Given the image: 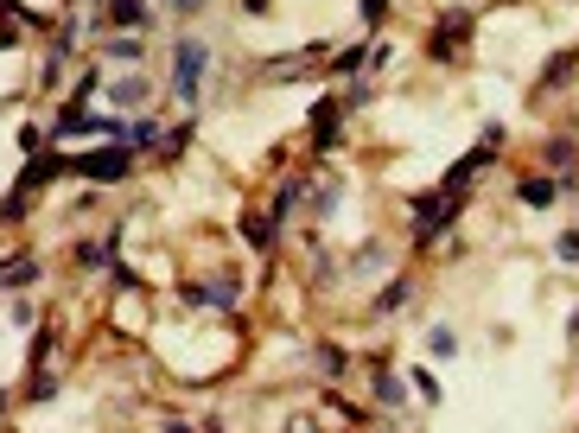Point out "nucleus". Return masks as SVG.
<instances>
[{
    "label": "nucleus",
    "mask_w": 579,
    "mask_h": 433,
    "mask_svg": "<svg viewBox=\"0 0 579 433\" xmlns=\"http://www.w3.org/2000/svg\"><path fill=\"white\" fill-rule=\"evenodd\" d=\"M134 166H140V153L121 147V141H109V147H83L77 160H70V172H77L83 185H96V192H102V185H121Z\"/></svg>",
    "instance_id": "obj_1"
},
{
    "label": "nucleus",
    "mask_w": 579,
    "mask_h": 433,
    "mask_svg": "<svg viewBox=\"0 0 579 433\" xmlns=\"http://www.w3.org/2000/svg\"><path fill=\"white\" fill-rule=\"evenodd\" d=\"M204 77H210V45L204 39H185L172 45V96L185 102V109H198V96H204Z\"/></svg>",
    "instance_id": "obj_2"
},
{
    "label": "nucleus",
    "mask_w": 579,
    "mask_h": 433,
    "mask_svg": "<svg viewBox=\"0 0 579 433\" xmlns=\"http://www.w3.org/2000/svg\"><path fill=\"white\" fill-rule=\"evenodd\" d=\"M471 26H478V13H471V7H446L440 20H433V32H427V58L433 64H452L471 45Z\"/></svg>",
    "instance_id": "obj_3"
},
{
    "label": "nucleus",
    "mask_w": 579,
    "mask_h": 433,
    "mask_svg": "<svg viewBox=\"0 0 579 433\" xmlns=\"http://www.w3.org/2000/svg\"><path fill=\"white\" fill-rule=\"evenodd\" d=\"M459 211H465V198H440V192L414 198V249H433V242L459 223Z\"/></svg>",
    "instance_id": "obj_4"
},
{
    "label": "nucleus",
    "mask_w": 579,
    "mask_h": 433,
    "mask_svg": "<svg viewBox=\"0 0 579 433\" xmlns=\"http://www.w3.org/2000/svg\"><path fill=\"white\" fill-rule=\"evenodd\" d=\"M64 172H70L64 153H58V147H39V153H32V160L20 166V179H13V185H20V192H45V185H58V179H64Z\"/></svg>",
    "instance_id": "obj_5"
},
{
    "label": "nucleus",
    "mask_w": 579,
    "mask_h": 433,
    "mask_svg": "<svg viewBox=\"0 0 579 433\" xmlns=\"http://www.w3.org/2000/svg\"><path fill=\"white\" fill-rule=\"evenodd\" d=\"M153 26V13H147V0H115V13H90V32L102 39V32H147Z\"/></svg>",
    "instance_id": "obj_6"
},
{
    "label": "nucleus",
    "mask_w": 579,
    "mask_h": 433,
    "mask_svg": "<svg viewBox=\"0 0 579 433\" xmlns=\"http://www.w3.org/2000/svg\"><path fill=\"white\" fill-rule=\"evenodd\" d=\"M338 134H344V102H338V96H325L319 109H312L306 141H312V153H331V147H338Z\"/></svg>",
    "instance_id": "obj_7"
},
{
    "label": "nucleus",
    "mask_w": 579,
    "mask_h": 433,
    "mask_svg": "<svg viewBox=\"0 0 579 433\" xmlns=\"http://www.w3.org/2000/svg\"><path fill=\"white\" fill-rule=\"evenodd\" d=\"M370 395H376V408H408V376H401V370H382V363H376V370H370Z\"/></svg>",
    "instance_id": "obj_8"
},
{
    "label": "nucleus",
    "mask_w": 579,
    "mask_h": 433,
    "mask_svg": "<svg viewBox=\"0 0 579 433\" xmlns=\"http://www.w3.org/2000/svg\"><path fill=\"white\" fill-rule=\"evenodd\" d=\"M160 141H166L160 115H128V121H121V147H134V153H153Z\"/></svg>",
    "instance_id": "obj_9"
},
{
    "label": "nucleus",
    "mask_w": 579,
    "mask_h": 433,
    "mask_svg": "<svg viewBox=\"0 0 579 433\" xmlns=\"http://www.w3.org/2000/svg\"><path fill=\"white\" fill-rule=\"evenodd\" d=\"M204 300H210V306H223V313H236V300H242V274H236V268H217V274L204 281Z\"/></svg>",
    "instance_id": "obj_10"
},
{
    "label": "nucleus",
    "mask_w": 579,
    "mask_h": 433,
    "mask_svg": "<svg viewBox=\"0 0 579 433\" xmlns=\"http://www.w3.org/2000/svg\"><path fill=\"white\" fill-rule=\"evenodd\" d=\"M516 198L529 204V211H548V204L560 198V179H554V172H535V179H522V185H516Z\"/></svg>",
    "instance_id": "obj_11"
},
{
    "label": "nucleus",
    "mask_w": 579,
    "mask_h": 433,
    "mask_svg": "<svg viewBox=\"0 0 579 433\" xmlns=\"http://www.w3.org/2000/svg\"><path fill=\"white\" fill-rule=\"evenodd\" d=\"M39 255H13V262H7V274H0V287H7V293H26V287H39Z\"/></svg>",
    "instance_id": "obj_12"
},
{
    "label": "nucleus",
    "mask_w": 579,
    "mask_h": 433,
    "mask_svg": "<svg viewBox=\"0 0 579 433\" xmlns=\"http://www.w3.org/2000/svg\"><path fill=\"white\" fill-rule=\"evenodd\" d=\"M573 160H579V147L567 141V134H548V141H541V166H554V179H567Z\"/></svg>",
    "instance_id": "obj_13"
},
{
    "label": "nucleus",
    "mask_w": 579,
    "mask_h": 433,
    "mask_svg": "<svg viewBox=\"0 0 579 433\" xmlns=\"http://www.w3.org/2000/svg\"><path fill=\"white\" fill-rule=\"evenodd\" d=\"M408 300H414V281H408V274H395V281L376 293V306H370V313H376V319H389V313H401Z\"/></svg>",
    "instance_id": "obj_14"
},
{
    "label": "nucleus",
    "mask_w": 579,
    "mask_h": 433,
    "mask_svg": "<svg viewBox=\"0 0 579 433\" xmlns=\"http://www.w3.org/2000/svg\"><path fill=\"white\" fill-rule=\"evenodd\" d=\"M363 71H370V45H344V51H331V77H350V83H357Z\"/></svg>",
    "instance_id": "obj_15"
},
{
    "label": "nucleus",
    "mask_w": 579,
    "mask_h": 433,
    "mask_svg": "<svg viewBox=\"0 0 579 433\" xmlns=\"http://www.w3.org/2000/svg\"><path fill=\"white\" fill-rule=\"evenodd\" d=\"M312 363H319L325 383H344V376H350V351H344V344H319V351H312Z\"/></svg>",
    "instance_id": "obj_16"
},
{
    "label": "nucleus",
    "mask_w": 579,
    "mask_h": 433,
    "mask_svg": "<svg viewBox=\"0 0 579 433\" xmlns=\"http://www.w3.org/2000/svg\"><path fill=\"white\" fill-rule=\"evenodd\" d=\"M102 90H109L115 109H140V102H147V77H115V83H102Z\"/></svg>",
    "instance_id": "obj_17"
},
{
    "label": "nucleus",
    "mask_w": 579,
    "mask_h": 433,
    "mask_svg": "<svg viewBox=\"0 0 579 433\" xmlns=\"http://www.w3.org/2000/svg\"><path fill=\"white\" fill-rule=\"evenodd\" d=\"M115 262V249H109V236H96V242H77V268L83 274H102Z\"/></svg>",
    "instance_id": "obj_18"
},
{
    "label": "nucleus",
    "mask_w": 579,
    "mask_h": 433,
    "mask_svg": "<svg viewBox=\"0 0 579 433\" xmlns=\"http://www.w3.org/2000/svg\"><path fill=\"white\" fill-rule=\"evenodd\" d=\"M300 198H306V179H280V192H274V204H268V217H274V223H287Z\"/></svg>",
    "instance_id": "obj_19"
},
{
    "label": "nucleus",
    "mask_w": 579,
    "mask_h": 433,
    "mask_svg": "<svg viewBox=\"0 0 579 433\" xmlns=\"http://www.w3.org/2000/svg\"><path fill=\"white\" fill-rule=\"evenodd\" d=\"M274 230L280 223L261 211V217H242V242H249V249H274Z\"/></svg>",
    "instance_id": "obj_20"
},
{
    "label": "nucleus",
    "mask_w": 579,
    "mask_h": 433,
    "mask_svg": "<svg viewBox=\"0 0 579 433\" xmlns=\"http://www.w3.org/2000/svg\"><path fill=\"white\" fill-rule=\"evenodd\" d=\"M567 77H573V51H554V58L541 64V90H560Z\"/></svg>",
    "instance_id": "obj_21"
},
{
    "label": "nucleus",
    "mask_w": 579,
    "mask_h": 433,
    "mask_svg": "<svg viewBox=\"0 0 579 433\" xmlns=\"http://www.w3.org/2000/svg\"><path fill=\"white\" fill-rule=\"evenodd\" d=\"M325 414H331V421H344V427H363V421H370V408L344 402V395H325Z\"/></svg>",
    "instance_id": "obj_22"
},
{
    "label": "nucleus",
    "mask_w": 579,
    "mask_h": 433,
    "mask_svg": "<svg viewBox=\"0 0 579 433\" xmlns=\"http://www.w3.org/2000/svg\"><path fill=\"white\" fill-rule=\"evenodd\" d=\"M102 58H140V32H109V39H102Z\"/></svg>",
    "instance_id": "obj_23"
},
{
    "label": "nucleus",
    "mask_w": 579,
    "mask_h": 433,
    "mask_svg": "<svg viewBox=\"0 0 579 433\" xmlns=\"http://www.w3.org/2000/svg\"><path fill=\"white\" fill-rule=\"evenodd\" d=\"M102 83H109V77H102V71H96V64H90V71H83V77H77V90H70V102H64V109H83V102H90V96L102 90Z\"/></svg>",
    "instance_id": "obj_24"
},
{
    "label": "nucleus",
    "mask_w": 579,
    "mask_h": 433,
    "mask_svg": "<svg viewBox=\"0 0 579 433\" xmlns=\"http://www.w3.org/2000/svg\"><path fill=\"white\" fill-rule=\"evenodd\" d=\"M191 134H198V121H191V115H185V121H179V128H172V134H166V141H160V153H166V160H179V153L191 147Z\"/></svg>",
    "instance_id": "obj_25"
},
{
    "label": "nucleus",
    "mask_w": 579,
    "mask_h": 433,
    "mask_svg": "<svg viewBox=\"0 0 579 433\" xmlns=\"http://www.w3.org/2000/svg\"><path fill=\"white\" fill-rule=\"evenodd\" d=\"M51 395H58V376H51V370H32V376H26V402H51Z\"/></svg>",
    "instance_id": "obj_26"
},
{
    "label": "nucleus",
    "mask_w": 579,
    "mask_h": 433,
    "mask_svg": "<svg viewBox=\"0 0 579 433\" xmlns=\"http://www.w3.org/2000/svg\"><path fill=\"white\" fill-rule=\"evenodd\" d=\"M26 204H32V192H20V185H13V192L0 198V223H26Z\"/></svg>",
    "instance_id": "obj_27"
},
{
    "label": "nucleus",
    "mask_w": 579,
    "mask_h": 433,
    "mask_svg": "<svg viewBox=\"0 0 579 433\" xmlns=\"http://www.w3.org/2000/svg\"><path fill=\"white\" fill-rule=\"evenodd\" d=\"M51 325H39V332H32V351H26V370H45V357H51Z\"/></svg>",
    "instance_id": "obj_28"
},
{
    "label": "nucleus",
    "mask_w": 579,
    "mask_h": 433,
    "mask_svg": "<svg viewBox=\"0 0 579 433\" xmlns=\"http://www.w3.org/2000/svg\"><path fill=\"white\" fill-rule=\"evenodd\" d=\"M58 83H64V51H51L39 64V90H58Z\"/></svg>",
    "instance_id": "obj_29"
},
{
    "label": "nucleus",
    "mask_w": 579,
    "mask_h": 433,
    "mask_svg": "<svg viewBox=\"0 0 579 433\" xmlns=\"http://www.w3.org/2000/svg\"><path fill=\"white\" fill-rule=\"evenodd\" d=\"M427 351H433V357H452V351H459V332H446V325H433V332H427Z\"/></svg>",
    "instance_id": "obj_30"
},
{
    "label": "nucleus",
    "mask_w": 579,
    "mask_h": 433,
    "mask_svg": "<svg viewBox=\"0 0 579 433\" xmlns=\"http://www.w3.org/2000/svg\"><path fill=\"white\" fill-rule=\"evenodd\" d=\"M45 141H51V134L39 128V121H20V153H26V160H32V153H39Z\"/></svg>",
    "instance_id": "obj_31"
},
{
    "label": "nucleus",
    "mask_w": 579,
    "mask_h": 433,
    "mask_svg": "<svg viewBox=\"0 0 579 433\" xmlns=\"http://www.w3.org/2000/svg\"><path fill=\"white\" fill-rule=\"evenodd\" d=\"M408 389L420 395V402H440V383H433V370H414V376H408Z\"/></svg>",
    "instance_id": "obj_32"
},
{
    "label": "nucleus",
    "mask_w": 579,
    "mask_h": 433,
    "mask_svg": "<svg viewBox=\"0 0 579 433\" xmlns=\"http://www.w3.org/2000/svg\"><path fill=\"white\" fill-rule=\"evenodd\" d=\"M268 77H274V83H287V77H306V58H274V64H268Z\"/></svg>",
    "instance_id": "obj_33"
},
{
    "label": "nucleus",
    "mask_w": 579,
    "mask_h": 433,
    "mask_svg": "<svg viewBox=\"0 0 579 433\" xmlns=\"http://www.w3.org/2000/svg\"><path fill=\"white\" fill-rule=\"evenodd\" d=\"M554 255H560V262H567V268H579V230H567V236H554Z\"/></svg>",
    "instance_id": "obj_34"
},
{
    "label": "nucleus",
    "mask_w": 579,
    "mask_h": 433,
    "mask_svg": "<svg viewBox=\"0 0 579 433\" xmlns=\"http://www.w3.org/2000/svg\"><path fill=\"white\" fill-rule=\"evenodd\" d=\"M109 281H115L121 293H134V287H140V274H134V268H128V262H121V255H115V262H109Z\"/></svg>",
    "instance_id": "obj_35"
},
{
    "label": "nucleus",
    "mask_w": 579,
    "mask_h": 433,
    "mask_svg": "<svg viewBox=\"0 0 579 433\" xmlns=\"http://www.w3.org/2000/svg\"><path fill=\"white\" fill-rule=\"evenodd\" d=\"M357 13H363V26H382V20H389V0H357Z\"/></svg>",
    "instance_id": "obj_36"
},
{
    "label": "nucleus",
    "mask_w": 579,
    "mask_h": 433,
    "mask_svg": "<svg viewBox=\"0 0 579 433\" xmlns=\"http://www.w3.org/2000/svg\"><path fill=\"white\" fill-rule=\"evenodd\" d=\"M83 39V20H77V13H70V20L58 26V51H70V45H77Z\"/></svg>",
    "instance_id": "obj_37"
},
{
    "label": "nucleus",
    "mask_w": 579,
    "mask_h": 433,
    "mask_svg": "<svg viewBox=\"0 0 579 433\" xmlns=\"http://www.w3.org/2000/svg\"><path fill=\"white\" fill-rule=\"evenodd\" d=\"M7 45H20V26H7V20H0V51H7Z\"/></svg>",
    "instance_id": "obj_38"
},
{
    "label": "nucleus",
    "mask_w": 579,
    "mask_h": 433,
    "mask_svg": "<svg viewBox=\"0 0 579 433\" xmlns=\"http://www.w3.org/2000/svg\"><path fill=\"white\" fill-rule=\"evenodd\" d=\"M242 13H249V20H261V13H268V0H242Z\"/></svg>",
    "instance_id": "obj_39"
},
{
    "label": "nucleus",
    "mask_w": 579,
    "mask_h": 433,
    "mask_svg": "<svg viewBox=\"0 0 579 433\" xmlns=\"http://www.w3.org/2000/svg\"><path fill=\"white\" fill-rule=\"evenodd\" d=\"M166 7H172V13H198L204 0H166Z\"/></svg>",
    "instance_id": "obj_40"
},
{
    "label": "nucleus",
    "mask_w": 579,
    "mask_h": 433,
    "mask_svg": "<svg viewBox=\"0 0 579 433\" xmlns=\"http://www.w3.org/2000/svg\"><path fill=\"white\" fill-rule=\"evenodd\" d=\"M287 433H319V427H312V421H306V414H300V421H287Z\"/></svg>",
    "instance_id": "obj_41"
},
{
    "label": "nucleus",
    "mask_w": 579,
    "mask_h": 433,
    "mask_svg": "<svg viewBox=\"0 0 579 433\" xmlns=\"http://www.w3.org/2000/svg\"><path fill=\"white\" fill-rule=\"evenodd\" d=\"M567 338H573V344H579V306H573V319H567Z\"/></svg>",
    "instance_id": "obj_42"
},
{
    "label": "nucleus",
    "mask_w": 579,
    "mask_h": 433,
    "mask_svg": "<svg viewBox=\"0 0 579 433\" xmlns=\"http://www.w3.org/2000/svg\"><path fill=\"white\" fill-rule=\"evenodd\" d=\"M166 433H198V427H185V421H166Z\"/></svg>",
    "instance_id": "obj_43"
},
{
    "label": "nucleus",
    "mask_w": 579,
    "mask_h": 433,
    "mask_svg": "<svg viewBox=\"0 0 579 433\" xmlns=\"http://www.w3.org/2000/svg\"><path fill=\"white\" fill-rule=\"evenodd\" d=\"M102 7H115V0H102Z\"/></svg>",
    "instance_id": "obj_44"
}]
</instances>
